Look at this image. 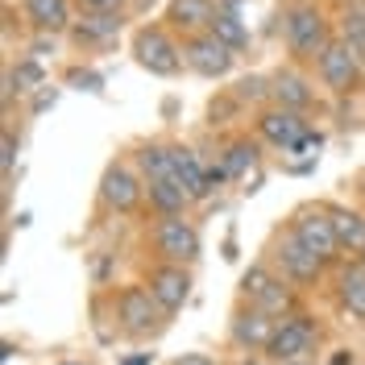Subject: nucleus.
I'll return each instance as SVG.
<instances>
[{
  "mask_svg": "<svg viewBox=\"0 0 365 365\" xmlns=\"http://www.w3.org/2000/svg\"><path fill=\"white\" fill-rule=\"evenodd\" d=\"M212 34H216L232 54H245V50H250V25L241 21V13H216Z\"/></svg>",
  "mask_w": 365,
  "mask_h": 365,
  "instance_id": "nucleus-26",
  "label": "nucleus"
},
{
  "mask_svg": "<svg viewBox=\"0 0 365 365\" xmlns=\"http://www.w3.org/2000/svg\"><path fill=\"white\" fill-rule=\"evenodd\" d=\"M278 29L287 46V63L295 67H316V58L336 42V17L328 13V0H282L278 9Z\"/></svg>",
  "mask_w": 365,
  "mask_h": 365,
  "instance_id": "nucleus-1",
  "label": "nucleus"
},
{
  "mask_svg": "<svg viewBox=\"0 0 365 365\" xmlns=\"http://www.w3.org/2000/svg\"><path fill=\"white\" fill-rule=\"evenodd\" d=\"M133 166L145 182L175 179V141H141L133 150Z\"/></svg>",
  "mask_w": 365,
  "mask_h": 365,
  "instance_id": "nucleus-22",
  "label": "nucleus"
},
{
  "mask_svg": "<svg viewBox=\"0 0 365 365\" xmlns=\"http://www.w3.org/2000/svg\"><path fill=\"white\" fill-rule=\"evenodd\" d=\"M357 262H361V266H365V253H361V257H357Z\"/></svg>",
  "mask_w": 365,
  "mask_h": 365,
  "instance_id": "nucleus-39",
  "label": "nucleus"
},
{
  "mask_svg": "<svg viewBox=\"0 0 365 365\" xmlns=\"http://www.w3.org/2000/svg\"><path fill=\"white\" fill-rule=\"evenodd\" d=\"M357 4H361V13H365V0H357Z\"/></svg>",
  "mask_w": 365,
  "mask_h": 365,
  "instance_id": "nucleus-40",
  "label": "nucleus"
},
{
  "mask_svg": "<svg viewBox=\"0 0 365 365\" xmlns=\"http://www.w3.org/2000/svg\"><path fill=\"white\" fill-rule=\"evenodd\" d=\"M9 75H13V83H17V96H29V91H42L46 88V67L38 58H17V63H4Z\"/></svg>",
  "mask_w": 365,
  "mask_h": 365,
  "instance_id": "nucleus-27",
  "label": "nucleus"
},
{
  "mask_svg": "<svg viewBox=\"0 0 365 365\" xmlns=\"http://www.w3.org/2000/svg\"><path fill=\"white\" fill-rule=\"evenodd\" d=\"M361 195H365V179H361Z\"/></svg>",
  "mask_w": 365,
  "mask_h": 365,
  "instance_id": "nucleus-41",
  "label": "nucleus"
},
{
  "mask_svg": "<svg viewBox=\"0 0 365 365\" xmlns=\"http://www.w3.org/2000/svg\"><path fill=\"white\" fill-rule=\"evenodd\" d=\"M182 63L200 79H228L232 67H237V54L207 29V34H195V38H182Z\"/></svg>",
  "mask_w": 365,
  "mask_h": 365,
  "instance_id": "nucleus-13",
  "label": "nucleus"
},
{
  "mask_svg": "<svg viewBox=\"0 0 365 365\" xmlns=\"http://www.w3.org/2000/svg\"><path fill=\"white\" fill-rule=\"evenodd\" d=\"M253 133L262 137V145H270V150H287V154H295L299 145L316 133V125H312V116L307 113H291V108L266 104V108L253 113Z\"/></svg>",
  "mask_w": 365,
  "mask_h": 365,
  "instance_id": "nucleus-10",
  "label": "nucleus"
},
{
  "mask_svg": "<svg viewBox=\"0 0 365 365\" xmlns=\"http://www.w3.org/2000/svg\"><path fill=\"white\" fill-rule=\"evenodd\" d=\"M336 38L361 58V67H365V13L357 0H341V9H336Z\"/></svg>",
  "mask_w": 365,
  "mask_h": 365,
  "instance_id": "nucleus-25",
  "label": "nucleus"
},
{
  "mask_svg": "<svg viewBox=\"0 0 365 365\" xmlns=\"http://www.w3.org/2000/svg\"><path fill=\"white\" fill-rule=\"evenodd\" d=\"M75 13H129V0H71Z\"/></svg>",
  "mask_w": 365,
  "mask_h": 365,
  "instance_id": "nucleus-31",
  "label": "nucleus"
},
{
  "mask_svg": "<svg viewBox=\"0 0 365 365\" xmlns=\"http://www.w3.org/2000/svg\"><path fill=\"white\" fill-rule=\"evenodd\" d=\"M129 54L141 71H150L154 79H179L187 63H182V42L166 29L162 21H141L129 38Z\"/></svg>",
  "mask_w": 365,
  "mask_h": 365,
  "instance_id": "nucleus-3",
  "label": "nucleus"
},
{
  "mask_svg": "<svg viewBox=\"0 0 365 365\" xmlns=\"http://www.w3.org/2000/svg\"><path fill=\"white\" fill-rule=\"evenodd\" d=\"M21 17L29 34H50L63 38L75 25V4L71 0H21Z\"/></svg>",
  "mask_w": 365,
  "mask_h": 365,
  "instance_id": "nucleus-17",
  "label": "nucleus"
},
{
  "mask_svg": "<svg viewBox=\"0 0 365 365\" xmlns=\"http://www.w3.org/2000/svg\"><path fill=\"white\" fill-rule=\"evenodd\" d=\"M274 332H278V319L237 299V307L228 316V341H232V349H241V353H266Z\"/></svg>",
  "mask_w": 365,
  "mask_h": 365,
  "instance_id": "nucleus-15",
  "label": "nucleus"
},
{
  "mask_svg": "<svg viewBox=\"0 0 365 365\" xmlns=\"http://www.w3.org/2000/svg\"><path fill=\"white\" fill-rule=\"evenodd\" d=\"M96 204L113 216H133L145 204V179L133 166V158H113L96 182Z\"/></svg>",
  "mask_w": 365,
  "mask_h": 365,
  "instance_id": "nucleus-6",
  "label": "nucleus"
},
{
  "mask_svg": "<svg viewBox=\"0 0 365 365\" xmlns=\"http://www.w3.org/2000/svg\"><path fill=\"white\" fill-rule=\"evenodd\" d=\"M270 104L312 116V113L319 108V88H316V79H312L303 67H295V63H282V67H274V71H270Z\"/></svg>",
  "mask_w": 365,
  "mask_h": 365,
  "instance_id": "nucleus-12",
  "label": "nucleus"
},
{
  "mask_svg": "<svg viewBox=\"0 0 365 365\" xmlns=\"http://www.w3.org/2000/svg\"><path fill=\"white\" fill-rule=\"evenodd\" d=\"M220 166H225L228 182H245L250 179V170H257L262 166V137L257 133H232L220 141Z\"/></svg>",
  "mask_w": 365,
  "mask_h": 365,
  "instance_id": "nucleus-19",
  "label": "nucleus"
},
{
  "mask_svg": "<svg viewBox=\"0 0 365 365\" xmlns=\"http://www.w3.org/2000/svg\"><path fill=\"white\" fill-rule=\"evenodd\" d=\"M237 365H262V361H257V353H250V357H241Z\"/></svg>",
  "mask_w": 365,
  "mask_h": 365,
  "instance_id": "nucleus-37",
  "label": "nucleus"
},
{
  "mask_svg": "<svg viewBox=\"0 0 365 365\" xmlns=\"http://www.w3.org/2000/svg\"><path fill=\"white\" fill-rule=\"evenodd\" d=\"M319 344H324V328L312 312H295V316L278 319V332H274L270 349H266V361L274 365H299V361H316Z\"/></svg>",
  "mask_w": 365,
  "mask_h": 365,
  "instance_id": "nucleus-7",
  "label": "nucleus"
},
{
  "mask_svg": "<svg viewBox=\"0 0 365 365\" xmlns=\"http://www.w3.org/2000/svg\"><path fill=\"white\" fill-rule=\"evenodd\" d=\"M216 13H220L216 0H166V9H162V25L182 42V38L207 34L212 21H216Z\"/></svg>",
  "mask_w": 365,
  "mask_h": 365,
  "instance_id": "nucleus-16",
  "label": "nucleus"
},
{
  "mask_svg": "<svg viewBox=\"0 0 365 365\" xmlns=\"http://www.w3.org/2000/svg\"><path fill=\"white\" fill-rule=\"evenodd\" d=\"M299 365H312V361H299Z\"/></svg>",
  "mask_w": 365,
  "mask_h": 365,
  "instance_id": "nucleus-42",
  "label": "nucleus"
},
{
  "mask_svg": "<svg viewBox=\"0 0 365 365\" xmlns=\"http://www.w3.org/2000/svg\"><path fill=\"white\" fill-rule=\"evenodd\" d=\"M145 291L158 299V307L175 319L191 303V266H170V262H154L150 270L141 274Z\"/></svg>",
  "mask_w": 365,
  "mask_h": 365,
  "instance_id": "nucleus-14",
  "label": "nucleus"
},
{
  "mask_svg": "<svg viewBox=\"0 0 365 365\" xmlns=\"http://www.w3.org/2000/svg\"><path fill=\"white\" fill-rule=\"evenodd\" d=\"M67 83H75L79 91H100V88H104V79H100L91 67H71L67 71Z\"/></svg>",
  "mask_w": 365,
  "mask_h": 365,
  "instance_id": "nucleus-32",
  "label": "nucleus"
},
{
  "mask_svg": "<svg viewBox=\"0 0 365 365\" xmlns=\"http://www.w3.org/2000/svg\"><path fill=\"white\" fill-rule=\"evenodd\" d=\"M145 207L154 212V220L158 216H187L195 200L182 191L179 179H162V182H145Z\"/></svg>",
  "mask_w": 365,
  "mask_h": 365,
  "instance_id": "nucleus-23",
  "label": "nucleus"
},
{
  "mask_svg": "<svg viewBox=\"0 0 365 365\" xmlns=\"http://www.w3.org/2000/svg\"><path fill=\"white\" fill-rule=\"evenodd\" d=\"M175 179L182 182V191L195 200V204H204L212 200V191H216V182H212V170H207V162L191 150V145H182L175 141Z\"/></svg>",
  "mask_w": 365,
  "mask_h": 365,
  "instance_id": "nucleus-20",
  "label": "nucleus"
},
{
  "mask_svg": "<svg viewBox=\"0 0 365 365\" xmlns=\"http://www.w3.org/2000/svg\"><path fill=\"white\" fill-rule=\"evenodd\" d=\"M170 365H220V361L207 357V353H182V357H175Z\"/></svg>",
  "mask_w": 365,
  "mask_h": 365,
  "instance_id": "nucleus-35",
  "label": "nucleus"
},
{
  "mask_svg": "<svg viewBox=\"0 0 365 365\" xmlns=\"http://www.w3.org/2000/svg\"><path fill=\"white\" fill-rule=\"evenodd\" d=\"M328 207V220H332V232L341 241V253H365V216L357 207H344V204H324Z\"/></svg>",
  "mask_w": 365,
  "mask_h": 365,
  "instance_id": "nucleus-24",
  "label": "nucleus"
},
{
  "mask_svg": "<svg viewBox=\"0 0 365 365\" xmlns=\"http://www.w3.org/2000/svg\"><path fill=\"white\" fill-rule=\"evenodd\" d=\"M228 113H241V100H237L232 91H225L220 100H212V104H207V125H212V129H216V125H225Z\"/></svg>",
  "mask_w": 365,
  "mask_h": 365,
  "instance_id": "nucleus-30",
  "label": "nucleus"
},
{
  "mask_svg": "<svg viewBox=\"0 0 365 365\" xmlns=\"http://www.w3.org/2000/svg\"><path fill=\"white\" fill-rule=\"evenodd\" d=\"M266 262L274 266V274H282V278H287L291 287H299V291L319 287V282H324V274H328V266L319 262L316 253L303 250L295 237H291V228H287V225L270 237V245H266Z\"/></svg>",
  "mask_w": 365,
  "mask_h": 365,
  "instance_id": "nucleus-8",
  "label": "nucleus"
},
{
  "mask_svg": "<svg viewBox=\"0 0 365 365\" xmlns=\"http://www.w3.org/2000/svg\"><path fill=\"white\" fill-rule=\"evenodd\" d=\"M125 21H129V13H75V25H71V42L83 46V50L113 46L116 38H120Z\"/></svg>",
  "mask_w": 365,
  "mask_h": 365,
  "instance_id": "nucleus-18",
  "label": "nucleus"
},
{
  "mask_svg": "<svg viewBox=\"0 0 365 365\" xmlns=\"http://www.w3.org/2000/svg\"><path fill=\"white\" fill-rule=\"evenodd\" d=\"M145 245L154 253V262L195 266L200 253H204V237H200V228L191 225L187 216H158L150 225V232H145Z\"/></svg>",
  "mask_w": 365,
  "mask_h": 365,
  "instance_id": "nucleus-5",
  "label": "nucleus"
},
{
  "mask_svg": "<svg viewBox=\"0 0 365 365\" xmlns=\"http://www.w3.org/2000/svg\"><path fill=\"white\" fill-rule=\"evenodd\" d=\"M54 50H58V38H50V34H29V58L42 63L46 54H54Z\"/></svg>",
  "mask_w": 365,
  "mask_h": 365,
  "instance_id": "nucleus-33",
  "label": "nucleus"
},
{
  "mask_svg": "<svg viewBox=\"0 0 365 365\" xmlns=\"http://www.w3.org/2000/svg\"><path fill=\"white\" fill-rule=\"evenodd\" d=\"M150 357H154V353H137V357H129L125 365H150Z\"/></svg>",
  "mask_w": 365,
  "mask_h": 365,
  "instance_id": "nucleus-36",
  "label": "nucleus"
},
{
  "mask_svg": "<svg viewBox=\"0 0 365 365\" xmlns=\"http://www.w3.org/2000/svg\"><path fill=\"white\" fill-rule=\"evenodd\" d=\"M241 303H250L257 312H266L274 319H287L303 312V303H299V287H291L282 274H274V266L262 257V262H253L250 270L241 274Z\"/></svg>",
  "mask_w": 365,
  "mask_h": 365,
  "instance_id": "nucleus-4",
  "label": "nucleus"
},
{
  "mask_svg": "<svg viewBox=\"0 0 365 365\" xmlns=\"http://www.w3.org/2000/svg\"><path fill=\"white\" fill-rule=\"evenodd\" d=\"M113 316H116V332L125 341H158L162 332L170 328V316L158 307V299L145 291V282H129L113 295Z\"/></svg>",
  "mask_w": 365,
  "mask_h": 365,
  "instance_id": "nucleus-2",
  "label": "nucleus"
},
{
  "mask_svg": "<svg viewBox=\"0 0 365 365\" xmlns=\"http://www.w3.org/2000/svg\"><path fill=\"white\" fill-rule=\"evenodd\" d=\"M228 91L241 100V108H245V104H253V108H266V104H270V75H241V79H237Z\"/></svg>",
  "mask_w": 365,
  "mask_h": 365,
  "instance_id": "nucleus-28",
  "label": "nucleus"
},
{
  "mask_svg": "<svg viewBox=\"0 0 365 365\" xmlns=\"http://www.w3.org/2000/svg\"><path fill=\"white\" fill-rule=\"evenodd\" d=\"M17 150H21V141H17V133H13V125H4V129H0V170H4V179H13Z\"/></svg>",
  "mask_w": 365,
  "mask_h": 365,
  "instance_id": "nucleus-29",
  "label": "nucleus"
},
{
  "mask_svg": "<svg viewBox=\"0 0 365 365\" xmlns=\"http://www.w3.org/2000/svg\"><path fill=\"white\" fill-rule=\"evenodd\" d=\"M332 295H336V307H341L344 316H353L365 324V266L361 262H341L336 266Z\"/></svg>",
  "mask_w": 365,
  "mask_h": 365,
  "instance_id": "nucleus-21",
  "label": "nucleus"
},
{
  "mask_svg": "<svg viewBox=\"0 0 365 365\" xmlns=\"http://www.w3.org/2000/svg\"><path fill=\"white\" fill-rule=\"evenodd\" d=\"M291 237H295L299 245L307 253H316L319 262L332 270V266H341V241H336V232H332V220H328V207L324 204H303L291 212Z\"/></svg>",
  "mask_w": 365,
  "mask_h": 365,
  "instance_id": "nucleus-9",
  "label": "nucleus"
},
{
  "mask_svg": "<svg viewBox=\"0 0 365 365\" xmlns=\"http://www.w3.org/2000/svg\"><path fill=\"white\" fill-rule=\"evenodd\" d=\"M54 365H91V361H54Z\"/></svg>",
  "mask_w": 365,
  "mask_h": 365,
  "instance_id": "nucleus-38",
  "label": "nucleus"
},
{
  "mask_svg": "<svg viewBox=\"0 0 365 365\" xmlns=\"http://www.w3.org/2000/svg\"><path fill=\"white\" fill-rule=\"evenodd\" d=\"M316 79H319V88L328 91V96L344 100V96L361 91L365 67H361V58H357V54H353V50H349L341 38H336V42H332V46H328V50L316 58Z\"/></svg>",
  "mask_w": 365,
  "mask_h": 365,
  "instance_id": "nucleus-11",
  "label": "nucleus"
},
{
  "mask_svg": "<svg viewBox=\"0 0 365 365\" xmlns=\"http://www.w3.org/2000/svg\"><path fill=\"white\" fill-rule=\"evenodd\" d=\"M54 100H58V88H42L38 96H34V104H29V113H34V116H42L46 108H54Z\"/></svg>",
  "mask_w": 365,
  "mask_h": 365,
  "instance_id": "nucleus-34",
  "label": "nucleus"
}]
</instances>
